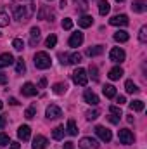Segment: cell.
<instances>
[{"mask_svg": "<svg viewBox=\"0 0 147 149\" xmlns=\"http://www.w3.org/2000/svg\"><path fill=\"white\" fill-rule=\"evenodd\" d=\"M12 12H14V17H16L17 21H28V19L33 16V12H35V3H33V2H28V3H24V5L16 3V5L12 7Z\"/></svg>", "mask_w": 147, "mask_h": 149, "instance_id": "obj_1", "label": "cell"}, {"mask_svg": "<svg viewBox=\"0 0 147 149\" xmlns=\"http://www.w3.org/2000/svg\"><path fill=\"white\" fill-rule=\"evenodd\" d=\"M52 64V59L47 52H37L35 54V66L38 70H49Z\"/></svg>", "mask_w": 147, "mask_h": 149, "instance_id": "obj_2", "label": "cell"}, {"mask_svg": "<svg viewBox=\"0 0 147 149\" xmlns=\"http://www.w3.org/2000/svg\"><path fill=\"white\" fill-rule=\"evenodd\" d=\"M71 76H73V81L76 83V85H80V87H85V85L88 83V74H87V71H85L83 68L74 70Z\"/></svg>", "mask_w": 147, "mask_h": 149, "instance_id": "obj_3", "label": "cell"}, {"mask_svg": "<svg viewBox=\"0 0 147 149\" xmlns=\"http://www.w3.org/2000/svg\"><path fill=\"white\" fill-rule=\"evenodd\" d=\"M118 139H119V142H121V144H125V146L133 144V141H135V137H133L132 130H128V128L119 130V132H118Z\"/></svg>", "mask_w": 147, "mask_h": 149, "instance_id": "obj_4", "label": "cell"}, {"mask_svg": "<svg viewBox=\"0 0 147 149\" xmlns=\"http://www.w3.org/2000/svg\"><path fill=\"white\" fill-rule=\"evenodd\" d=\"M125 57H126V54H125V50H123V49H119V47L111 49L109 59L112 61V63H123V61H125Z\"/></svg>", "mask_w": 147, "mask_h": 149, "instance_id": "obj_5", "label": "cell"}, {"mask_svg": "<svg viewBox=\"0 0 147 149\" xmlns=\"http://www.w3.org/2000/svg\"><path fill=\"white\" fill-rule=\"evenodd\" d=\"M45 116H47L49 120H57V118H61V116H62V111H61V108H59V106L50 104V106H47V109H45Z\"/></svg>", "mask_w": 147, "mask_h": 149, "instance_id": "obj_6", "label": "cell"}, {"mask_svg": "<svg viewBox=\"0 0 147 149\" xmlns=\"http://www.w3.org/2000/svg\"><path fill=\"white\" fill-rule=\"evenodd\" d=\"M95 134H97V137L101 139V141H104V142H109L111 139H112V134H111L109 128H106V127H95Z\"/></svg>", "mask_w": 147, "mask_h": 149, "instance_id": "obj_7", "label": "cell"}, {"mask_svg": "<svg viewBox=\"0 0 147 149\" xmlns=\"http://www.w3.org/2000/svg\"><path fill=\"white\" fill-rule=\"evenodd\" d=\"M128 16L126 14H118V16H114V17H111L109 19V24L112 26H128Z\"/></svg>", "mask_w": 147, "mask_h": 149, "instance_id": "obj_8", "label": "cell"}, {"mask_svg": "<svg viewBox=\"0 0 147 149\" xmlns=\"http://www.w3.org/2000/svg\"><path fill=\"white\" fill-rule=\"evenodd\" d=\"M81 149H99V144H97V141L95 139H92V137H83L81 141H80V144H78Z\"/></svg>", "mask_w": 147, "mask_h": 149, "instance_id": "obj_9", "label": "cell"}, {"mask_svg": "<svg viewBox=\"0 0 147 149\" xmlns=\"http://www.w3.org/2000/svg\"><path fill=\"white\" fill-rule=\"evenodd\" d=\"M17 137H19L21 141H30V137H31V128H30L28 125H21V127L17 128Z\"/></svg>", "mask_w": 147, "mask_h": 149, "instance_id": "obj_10", "label": "cell"}, {"mask_svg": "<svg viewBox=\"0 0 147 149\" xmlns=\"http://www.w3.org/2000/svg\"><path fill=\"white\" fill-rule=\"evenodd\" d=\"M21 92H23V95H26V97H33V95H37V87L28 81V83H24V85L21 87Z\"/></svg>", "mask_w": 147, "mask_h": 149, "instance_id": "obj_11", "label": "cell"}, {"mask_svg": "<svg viewBox=\"0 0 147 149\" xmlns=\"http://www.w3.org/2000/svg\"><path fill=\"white\" fill-rule=\"evenodd\" d=\"M83 99H85V102H87V104H90V106H97V104H99V97H97L92 90H85Z\"/></svg>", "mask_w": 147, "mask_h": 149, "instance_id": "obj_12", "label": "cell"}, {"mask_svg": "<svg viewBox=\"0 0 147 149\" xmlns=\"http://www.w3.org/2000/svg\"><path fill=\"white\" fill-rule=\"evenodd\" d=\"M69 47H80L81 43H83V33L81 31H76V33H73L71 37H69Z\"/></svg>", "mask_w": 147, "mask_h": 149, "instance_id": "obj_13", "label": "cell"}, {"mask_svg": "<svg viewBox=\"0 0 147 149\" xmlns=\"http://www.w3.org/2000/svg\"><path fill=\"white\" fill-rule=\"evenodd\" d=\"M14 63H16V61H14L12 54H9V52L0 54V68H7V66H10V64H14Z\"/></svg>", "mask_w": 147, "mask_h": 149, "instance_id": "obj_14", "label": "cell"}, {"mask_svg": "<svg viewBox=\"0 0 147 149\" xmlns=\"http://www.w3.org/2000/svg\"><path fill=\"white\" fill-rule=\"evenodd\" d=\"M47 137H43V135H37L35 139H33V146L31 149H45L47 148Z\"/></svg>", "mask_w": 147, "mask_h": 149, "instance_id": "obj_15", "label": "cell"}, {"mask_svg": "<svg viewBox=\"0 0 147 149\" xmlns=\"http://www.w3.org/2000/svg\"><path fill=\"white\" fill-rule=\"evenodd\" d=\"M78 24H80V28H90L92 24H94V17L92 16H81L80 19H78Z\"/></svg>", "mask_w": 147, "mask_h": 149, "instance_id": "obj_16", "label": "cell"}, {"mask_svg": "<svg viewBox=\"0 0 147 149\" xmlns=\"http://www.w3.org/2000/svg\"><path fill=\"white\" fill-rule=\"evenodd\" d=\"M146 9H147V5H146V2H144V0H137V2H133V3H132V10H133V12H137V14L146 12Z\"/></svg>", "mask_w": 147, "mask_h": 149, "instance_id": "obj_17", "label": "cell"}, {"mask_svg": "<svg viewBox=\"0 0 147 149\" xmlns=\"http://www.w3.org/2000/svg\"><path fill=\"white\" fill-rule=\"evenodd\" d=\"M38 40H40V30L35 26V28H31V30H30V45H31V47H35V45L38 43Z\"/></svg>", "mask_w": 147, "mask_h": 149, "instance_id": "obj_18", "label": "cell"}, {"mask_svg": "<svg viewBox=\"0 0 147 149\" xmlns=\"http://www.w3.org/2000/svg\"><path fill=\"white\" fill-rule=\"evenodd\" d=\"M111 10V5L107 0H99V14L101 16H107Z\"/></svg>", "mask_w": 147, "mask_h": 149, "instance_id": "obj_19", "label": "cell"}, {"mask_svg": "<svg viewBox=\"0 0 147 149\" xmlns=\"http://www.w3.org/2000/svg\"><path fill=\"white\" fill-rule=\"evenodd\" d=\"M102 52H104V47H102V45H95V47H90V49L87 50V56L95 57V56H101Z\"/></svg>", "mask_w": 147, "mask_h": 149, "instance_id": "obj_20", "label": "cell"}, {"mask_svg": "<svg viewBox=\"0 0 147 149\" xmlns=\"http://www.w3.org/2000/svg\"><path fill=\"white\" fill-rule=\"evenodd\" d=\"M64 134H66L64 127H55V128L52 130V137H54L55 141H62V139H64Z\"/></svg>", "mask_w": 147, "mask_h": 149, "instance_id": "obj_21", "label": "cell"}, {"mask_svg": "<svg viewBox=\"0 0 147 149\" xmlns=\"http://www.w3.org/2000/svg\"><path fill=\"white\" fill-rule=\"evenodd\" d=\"M107 76H109L111 80H119V78L123 76V70H121L119 66H114L112 70H109V74H107Z\"/></svg>", "mask_w": 147, "mask_h": 149, "instance_id": "obj_22", "label": "cell"}, {"mask_svg": "<svg viewBox=\"0 0 147 149\" xmlns=\"http://www.w3.org/2000/svg\"><path fill=\"white\" fill-rule=\"evenodd\" d=\"M128 38H130V35H128L126 31H123V30H119V31H116V33H114V40H116V42H119V43L128 42Z\"/></svg>", "mask_w": 147, "mask_h": 149, "instance_id": "obj_23", "label": "cell"}, {"mask_svg": "<svg viewBox=\"0 0 147 149\" xmlns=\"http://www.w3.org/2000/svg\"><path fill=\"white\" fill-rule=\"evenodd\" d=\"M66 90H68V85H66V83H55V85L52 87V92H54L55 95H62Z\"/></svg>", "mask_w": 147, "mask_h": 149, "instance_id": "obj_24", "label": "cell"}, {"mask_svg": "<svg viewBox=\"0 0 147 149\" xmlns=\"http://www.w3.org/2000/svg\"><path fill=\"white\" fill-rule=\"evenodd\" d=\"M102 92H104V95H106L107 99L116 97V87H114V85H106V87L102 88Z\"/></svg>", "mask_w": 147, "mask_h": 149, "instance_id": "obj_25", "label": "cell"}, {"mask_svg": "<svg viewBox=\"0 0 147 149\" xmlns=\"http://www.w3.org/2000/svg\"><path fill=\"white\" fill-rule=\"evenodd\" d=\"M66 132L69 134V135H78V128H76V121H74L73 118L71 120H68V128H66Z\"/></svg>", "mask_w": 147, "mask_h": 149, "instance_id": "obj_26", "label": "cell"}, {"mask_svg": "<svg viewBox=\"0 0 147 149\" xmlns=\"http://www.w3.org/2000/svg\"><path fill=\"white\" fill-rule=\"evenodd\" d=\"M125 88H126L128 94H137V92H139V87H137L132 80H126V81H125Z\"/></svg>", "mask_w": 147, "mask_h": 149, "instance_id": "obj_27", "label": "cell"}, {"mask_svg": "<svg viewBox=\"0 0 147 149\" xmlns=\"http://www.w3.org/2000/svg\"><path fill=\"white\" fill-rule=\"evenodd\" d=\"M130 108H132V111H144L146 104H144V101H132Z\"/></svg>", "mask_w": 147, "mask_h": 149, "instance_id": "obj_28", "label": "cell"}, {"mask_svg": "<svg viewBox=\"0 0 147 149\" xmlns=\"http://www.w3.org/2000/svg\"><path fill=\"white\" fill-rule=\"evenodd\" d=\"M16 71L21 74L26 71V64H24V61H23V57H19L17 61H16Z\"/></svg>", "mask_w": 147, "mask_h": 149, "instance_id": "obj_29", "label": "cell"}, {"mask_svg": "<svg viewBox=\"0 0 147 149\" xmlns=\"http://www.w3.org/2000/svg\"><path fill=\"white\" fill-rule=\"evenodd\" d=\"M12 47H14L17 52H21V50L24 49V42H23L21 38H14V40H12Z\"/></svg>", "mask_w": 147, "mask_h": 149, "instance_id": "obj_30", "label": "cell"}, {"mask_svg": "<svg viewBox=\"0 0 147 149\" xmlns=\"http://www.w3.org/2000/svg\"><path fill=\"white\" fill-rule=\"evenodd\" d=\"M55 43H57V37H55V35H49V37H47V40H45V45H47L49 49L55 47Z\"/></svg>", "mask_w": 147, "mask_h": 149, "instance_id": "obj_31", "label": "cell"}, {"mask_svg": "<svg viewBox=\"0 0 147 149\" xmlns=\"http://www.w3.org/2000/svg\"><path fill=\"white\" fill-rule=\"evenodd\" d=\"M35 114H37V108H35V106H30V108L24 111V118L31 120V118H35Z\"/></svg>", "mask_w": 147, "mask_h": 149, "instance_id": "obj_32", "label": "cell"}, {"mask_svg": "<svg viewBox=\"0 0 147 149\" xmlns=\"http://www.w3.org/2000/svg\"><path fill=\"white\" fill-rule=\"evenodd\" d=\"M74 2H76V5H78V9L81 12H85L88 9V0H74Z\"/></svg>", "mask_w": 147, "mask_h": 149, "instance_id": "obj_33", "label": "cell"}, {"mask_svg": "<svg viewBox=\"0 0 147 149\" xmlns=\"http://www.w3.org/2000/svg\"><path fill=\"white\" fill-rule=\"evenodd\" d=\"M139 40H140L142 43L147 42V26H142V28H140V31H139Z\"/></svg>", "mask_w": 147, "mask_h": 149, "instance_id": "obj_34", "label": "cell"}, {"mask_svg": "<svg viewBox=\"0 0 147 149\" xmlns=\"http://www.w3.org/2000/svg\"><path fill=\"white\" fill-rule=\"evenodd\" d=\"M68 63H71V64H80L81 63V54H73V56H69V61Z\"/></svg>", "mask_w": 147, "mask_h": 149, "instance_id": "obj_35", "label": "cell"}, {"mask_svg": "<svg viewBox=\"0 0 147 149\" xmlns=\"http://www.w3.org/2000/svg\"><path fill=\"white\" fill-rule=\"evenodd\" d=\"M109 113H111V114H114V116H118V118H121V116H123V113H121V108H119V106H111Z\"/></svg>", "mask_w": 147, "mask_h": 149, "instance_id": "obj_36", "label": "cell"}, {"mask_svg": "<svg viewBox=\"0 0 147 149\" xmlns=\"http://www.w3.org/2000/svg\"><path fill=\"white\" fill-rule=\"evenodd\" d=\"M62 28L64 30H71L73 28V19L71 17H64L62 19Z\"/></svg>", "mask_w": 147, "mask_h": 149, "instance_id": "obj_37", "label": "cell"}, {"mask_svg": "<svg viewBox=\"0 0 147 149\" xmlns=\"http://www.w3.org/2000/svg\"><path fill=\"white\" fill-rule=\"evenodd\" d=\"M0 26H9V14L0 12Z\"/></svg>", "mask_w": 147, "mask_h": 149, "instance_id": "obj_38", "label": "cell"}, {"mask_svg": "<svg viewBox=\"0 0 147 149\" xmlns=\"http://www.w3.org/2000/svg\"><path fill=\"white\" fill-rule=\"evenodd\" d=\"M88 71H90V74H92V78H94L95 81L99 80V70H97V66H90V70H88Z\"/></svg>", "mask_w": 147, "mask_h": 149, "instance_id": "obj_39", "label": "cell"}, {"mask_svg": "<svg viewBox=\"0 0 147 149\" xmlns=\"http://www.w3.org/2000/svg\"><path fill=\"white\" fill-rule=\"evenodd\" d=\"M7 144H9V135L0 132V146H7Z\"/></svg>", "mask_w": 147, "mask_h": 149, "instance_id": "obj_40", "label": "cell"}, {"mask_svg": "<svg viewBox=\"0 0 147 149\" xmlns=\"http://www.w3.org/2000/svg\"><path fill=\"white\" fill-rule=\"evenodd\" d=\"M99 116V111L97 109H94V111H88L87 113V120H95Z\"/></svg>", "mask_w": 147, "mask_h": 149, "instance_id": "obj_41", "label": "cell"}, {"mask_svg": "<svg viewBox=\"0 0 147 149\" xmlns=\"http://www.w3.org/2000/svg\"><path fill=\"white\" fill-rule=\"evenodd\" d=\"M9 81V78H7V74L5 73H0V85H5Z\"/></svg>", "mask_w": 147, "mask_h": 149, "instance_id": "obj_42", "label": "cell"}, {"mask_svg": "<svg viewBox=\"0 0 147 149\" xmlns=\"http://www.w3.org/2000/svg\"><path fill=\"white\" fill-rule=\"evenodd\" d=\"M116 102L121 106V104H125V102H126V97H125V95H118V97H116Z\"/></svg>", "mask_w": 147, "mask_h": 149, "instance_id": "obj_43", "label": "cell"}, {"mask_svg": "<svg viewBox=\"0 0 147 149\" xmlns=\"http://www.w3.org/2000/svg\"><path fill=\"white\" fill-rule=\"evenodd\" d=\"M5 123H7V118H5V114H0V130L5 127Z\"/></svg>", "mask_w": 147, "mask_h": 149, "instance_id": "obj_44", "label": "cell"}, {"mask_svg": "<svg viewBox=\"0 0 147 149\" xmlns=\"http://www.w3.org/2000/svg\"><path fill=\"white\" fill-rule=\"evenodd\" d=\"M59 57H61V63H62V64H68L69 56H66V54H59Z\"/></svg>", "mask_w": 147, "mask_h": 149, "instance_id": "obj_45", "label": "cell"}, {"mask_svg": "<svg viewBox=\"0 0 147 149\" xmlns=\"http://www.w3.org/2000/svg\"><path fill=\"white\" fill-rule=\"evenodd\" d=\"M109 121L116 125V123H119V118H118V116H114V114H111V116H109Z\"/></svg>", "mask_w": 147, "mask_h": 149, "instance_id": "obj_46", "label": "cell"}, {"mask_svg": "<svg viewBox=\"0 0 147 149\" xmlns=\"http://www.w3.org/2000/svg\"><path fill=\"white\" fill-rule=\"evenodd\" d=\"M64 149H74L73 142H71V141H68V142H64Z\"/></svg>", "mask_w": 147, "mask_h": 149, "instance_id": "obj_47", "label": "cell"}, {"mask_svg": "<svg viewBox=\"0 0 147 149\" xmlns=\"http://www.w3.org/2000/svg\"><path fill=\"white\" fill-rule=\"evenodd\" d=\"M19 148H21L19 142H10V149H19Z\"/></svg>", "mask_w": 147, "mask_h": 149, "instance_id": "obj_48", "label": "cell"}, {"mask_svg": "<svg viewBox=\"0 0 147 149\" xmlns=\"http://www.w3.org/2000/svg\"><path fill=\"white\" fill-rule=\"evenodd\" d=\"M9 102H10L12 106H17V104H19V101H17V99H14V97H10V99H9Z\"/></svg>", "mask_w": 147, "mask_h": 149, "instance_id": "obj_49", "label": "cell"}, {"mask_svg": "<svg viewBox=\"0 0 147 149\" xmlns=\"http://www.w3.org/2000/svg\"><path fill=\"white\" fill-rule=\"evenodd\" d=\"M45 85H47V80H45V78H42V80H40V88H43Z\"/></svg>", "mask_w": 147, "mask_h": 149, "instance_id": "obj_50", "label": "cell"}, {"mask_svg": "<svg viewBox=\"0 0 147 149\" xmlns=\"http://www.w3.org/2000/svg\"><path fill=\"white\" fill-rule=\"evenodd\" d=\"M59 5H61V9H64V7H66V0H61V3H59Z\"/></svg>", "mask_w": 147, "mask_h": 149, "instance_id": "obj_51", "label": "cell"}, {"mask_svg": "<svg viewBox=\"0 0 147 149\" xmlns=\"http://www.w3.org/2000/svg\"><path fill=\"white\" fill-rule=\"evenodd\" d=\"M2 108H3V102H2V101H0V109H2Z\"/></svg>", "mask_w": 147, "mask_h": 149, "instance_id": "obj_52", "label": "cell"}, {"mask_svg": "<svg viewBox=\"0 0 147 149\" xmlns=\"http://www.w3.org/2000/svg\"><path fill=\"white\" fill-rule=\"evenodd\" d=\"M116 2H118V3H121V2H125V0H116Z\"/></svg>", "mask_w": 147, "mask_h": 149, "instance_id": "obj_53", "label": "cell"}, {"mask_svg": "<svg viewBox=\"0 0 147 149\" xmlns=\"http://www.w3.org/2000/svg\"><path fill=\"white\" fill-rule=\"evenodd\" d=\"M49 2H50V0H49Z\"/></svg>", "mask_w": 147, "mask_h": 149, "instance_id": "obj_54", "label": "cell"}, {"mask_svg": "<svg viewBox=\"0 0 147 149\" xmlns=\"http://www.w3.org/2000/svg\"><path fill=\"white\" fill-rule=\"evenodd\" d=\"M0 35H2V33H0Z\"/></svg>", "mask_w": 147, "mask_h": 149, "instance_id": "obj_55", "label": "cell"}]
</instances>
